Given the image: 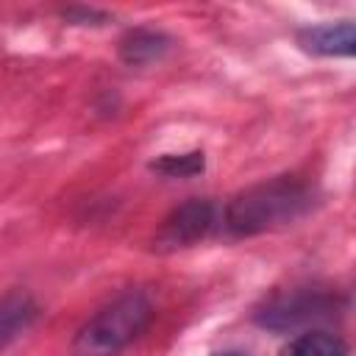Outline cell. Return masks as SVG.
I'll use <instances>...</instances> for the list:
<instances>
[{
    "label": "cell",
    "instance_id": "6da1fadb",
    "mask_svg": "<svg viewBox=\"0 0 356 356\" xmlns=\"http://www.w3.org/2000/svg\"><path fill=\"white\" fill-rule=\"evenodd\" d=\"M314 203V192L295 175H278L239 192L225 206V231L234 236H253L278 225L295 222Z\"/></svg>",
    "mask_w": 356,
    "mask_h": 356
},
{
    "label": "cell",
    "instance_id": "7a4b0ae2",
    "mask_svg": "<svg viewBox=\"0 0 356 356\" xmlns=\"http://www.w3.org/2000/svg\"><path fill=\"white\" fill-rule=\"evenodd\" d=\"M153 303L145 292H125L95 317H89L75 339L72 356H120L150 323Z\"/></svg>",
    "mask_w": 356,
    "mask_h": 356
},
{
    "label": "cell",
    "instance_id": "3957f363",
    "mask_svg": "<svg viewBox=\"0 0 356 356\" xmlns=\"http://www.w3.org/2000/svg\"><path fill=\"white\" fill-rule=\"evenodd\" d=\"M334 312V295L325 289H314V286H298V289H286L273 295L259 312H256V323L270 328V331H289L298 328L303 323L328 317Z\"/></svg>",
    "mask_w": 356,
    "mask_h": 356
},
{
    "label": "cell",
    "instance_id": "277c9868",
    "mask_svg": "<svg viewBox=\"0 0 356 356\" xmlns=\"http://www.w3.org/2000/svg\"><path fill=\"white\" fill-rule=\"evenodd\" d=\"M214 225V206L211 200L206 197H192L181 206H175L161 228L156 231V239H153V248L159 253H172V250H181V248H189L195 242H200Z\"/></svg>",
    "mask_w": 356,
    "mask_h": 356
},
{
    "label": "cell",
    "instance_id": "5b68a950",
    "mask_svg": "<svg viewBox=\"0 0 356 356\" xmlns=\"http://www.w3.org/2000/svg\"><path fill=\"white\" fill-rule=\"evenodd\" d=\"M298 44L314 56H350L356 47V28L350 19L312 25L298 31Z\"/></svg>",
    "mask_w": 356,
    "mask_h": 356
},
{
    "label": "cell",
    "instance_id": "8992f818",
    "mask_svg": "<svg viewBox=\"0 0 356 356\" xmlns=\"http://www.w3.org/2000/svg\"><path fill=\"white\" fill-rule=\"evenodd\" d=\"M36 317H39V306H36V300H33L28 292L17 289V292L6 295V298L0 300V353H3L19 334H25V331L33 325Z\"/></svg>",
    "mask_w": 356,
    "mask_h": 356
},
{
    "label": "cell",
    "instance_id": "52a82bcc",
    "mask_svg": "<svg viewBox=\"0 0 356 356\" xmlns=\"http://www.w3.org/2000/svg\"><path fill=\"white\" fill-rule=\"evenodd\" d=\"M170 50V39L153 28H136L131 31L122 44H120V56L125 64H150V61H159L164 53Z\"/></svg>",
    "mask_w": 356,
    "mask_h": 356
},
{
    "label": "cell",
    "instance_id": "ba28073f",
    "mask_svg": "<svg viewBox=\"0 0 356 356\" xmlns=\"http://www.w3.org/2000/svg\"><path fill=\"white\" fill-rule=\"evenodd\" d=\"M281 356H345V342L328 331H306L298 334Z\"/></svg>",
    "mask_w": 356,
    "mask_h": 356
},
{
    "label": "cell",
    "instance_id": "9c48e42d",
    "mask_svg": "<svg viewBox=\"0 0 356 356\" xmlns=\"http://www.w3.org/2000/svg\"><path fill=\"white\" fill-rule=\"evenodd\" d=\"M153 170L170 178H184V175H195L203 170V153H181V156H164L159 161H153Z\"/></svg>",
    "mask_w": 356,
    "mask_h": 356
},
{
    "label": "cell",
    "instance_id": "30bf717a",
    "mask_svg": "<svg viewBox=\"0 0 356 356\" xmlns=\"http://www.w3.org/2000/svg\"><path fill=\"white\" fill-rule=\"evenodd\" d=\"M217 356H245V353H217Z\"/></svg>",
    "mask_w": 356,
    "mask_h": 356
}]
</instances>
